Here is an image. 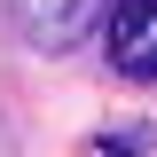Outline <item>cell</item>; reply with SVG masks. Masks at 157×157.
<instances>
[{"label":"cell","mask_w":157,"mask_h":157,"mask_svg":"<svg viewBox=\"0 0 157 157\" xmlns=\"http://www.w3.org/2000/svg\"><path fill=\"white\" fill-rule=\"evenodd\" d=\"M78 157H149V141H141V134H102V141H86Z\"/></svg>","instance_id":"3957f363"},{"label":"cell","mask_w":157,"mask_h":157,"mask_svg":"<svg viewBox=\"0 0 157 157\" xmlns=\"http://www.w3.org/2000/svg\"><path fill=\"white\" fill-rule=\"evenodd\" d=\"M8 24H16L24 47L63 55V47H78V39L102 24V0H8Z\"/></svg>","instance_id":"6da1fadb"},{"label":"cell","mask_w":157,"mask_h":157,"mask_svg":"<svg viewBox=\"0 0 157 157\" xmlns=\"http://www.w3.org/2000/svg\"><path fill=\"white\" fill-rule=\"evenodd\" d=\"M102 39H110V63H118L126 78L157 86V0H110Z\"/></svg>","instance_id":"7a4b0ae2"}]
</instances>
